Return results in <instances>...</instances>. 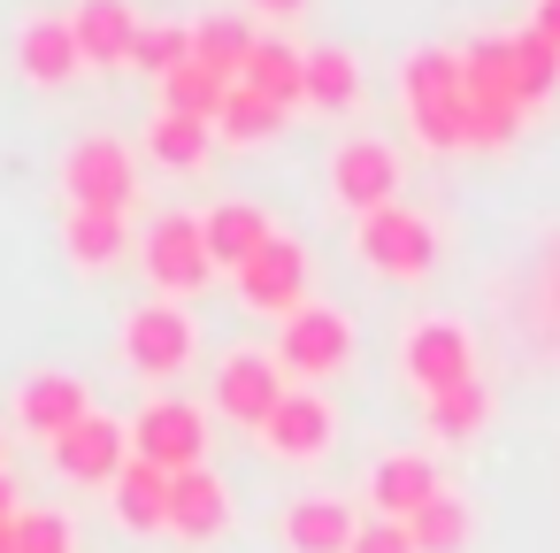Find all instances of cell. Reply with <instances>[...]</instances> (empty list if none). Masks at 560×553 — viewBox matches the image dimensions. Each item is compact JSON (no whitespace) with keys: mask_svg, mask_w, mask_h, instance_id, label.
Here are the masks:
<instances>
[{"mask_svg":"<svg viewBox=\"0 0 560 553\" xmlns=\"http://www.w3.org/2000/svg\"><path fill=\"white\" fill-rule=\"evenodd\" d=\"M192 62V24H139V47H131V70H147L154 85L170 78V70H185Z\"/></svg>","mask_w":560,"mask_h":553,"instance_id":"obj_32","label":"cell"},{"mask_svg":"<svg viewBox=\"0 0 560 553\" xmlns=\"http://www.w3.org/2000/svg\"><path fill=\"white\" fill-rule=\"evenodd\" d=\"M200 231H208V254H215V269H231V277H238V269H246V262H254L269 239H277V223H269L254 200H215V208L200 216Z\"/></svg>","mask_w":560,"mask_h":553,"instance_id":"obj_20","label":"cell"},{"mask_svg":"<svg viewBox=\"0 0 560 553\" xmlns=\"http://www.w3.org/2000/svg\"><path fill=\"white\" fill-rule=\"evenodd\" d=\"M170 530H177L185 545H215V538L231 530V484H223L208 461L170 476Z\"/></svg>","mask_w":560,"mask_h":553,"instance_id":"obj_18","label":"cell"},{"mask_svg":"<svg viewBox=\"0 0 560 553\" xmlns=\"http://www.w3.org/2000/svg\"><path fill=\"white\" fill-rule=\"evenodd\" d=\"M16 553H78V530L62 507H24L16 515Z\"/></svg>","mask_w":560,"mask_h":553,"instance_id":"obj_33","label":"cell"},{"mask_svg":"<svg viewBox=\"0 0 560 553\" xmlns=\"http://www.w3.org/2000/svg\"><path fill=\"white\" fill-rule=\"evenodd\" d=\"M284 392H292V377H284V361H277L269 346H231V354L215 361L208 415H223V423H238V430H261Z\"/></svg>","mask_w":560,"mask_h":553,"instance_id":"obj_5","label":"cell"},{"mask_svg":"<svg viewBox=\"0 0 560 553\" xmlns=\"http://www.w3.org/2000/svg\"><path fill=\"white\" fill-rule=\"evenodd\" d=\"M254 438H261L269 461H323V453L338 446V407H330L323 384H292V392L269 407V423H261Z\"/></svg>","mask_w":560,"mask_h":553,"instance_id":"obj_11","label":"cell"},{"mask_svg":"<svg viewBox=\"0 0 560 553\" xmlns=\"http://www.w3.org/2000/svg\"><path fill=\"white\" fill-rule=\"evenodd\" d=\"M284 116H292V108H277V101L231 85V101H223V116H215V139H231V147H269V139L284 131Z\"/></svg>","mask_w":560,"mask_h":553,"instance_id":"obj_28","label":"cell"},{"mask_svg":"<svg viewBox=\"0 0 560 553\" xmlns=\"http://www.w3.org/2000/svg\"><path fill=\"white\" fill-rule=\"evenodd\" d=\"M369 515H392V522H415L438 492H445V469L422 453V446H384L376 461H369Z\"/></svg>","mask_w":560,"mask_h":553,"instance_id":"obj_12","label":"cell"},{"mask_svg":"<svg viewBox=\"0 0 560 553\" xmlns=\"http://www.w3.org/2000/svg\"><path fill=\"white\" fill-rule=\"evenodd\" d=\"M93 415V392H85V377L78 369H32L24 384H16V430H32V438H62V430H78Z\"/></svg>","mask_w":560,"mask_h":553,"instance_id":"obj_15","label":"cell"},{"mask_svg":"<svg viewBox=\"0 0 560 553\" xmlns=\"http://www.w3.org/2000/svg\"><path fill=\"white\" fill-rule=\"evenodd\" d=\"M353 101H361V62L346 47H307V108L346 116Z\"/></svg>","mask_w":560,"mask_h":553,"instance_id":"obj_26","label":"cell"},{"mask_svg":"<svg viewBox=\"0 0 560 553\" xmlns=\"http://www.w3.org/2000/svg\"><path fill=\"white\" fill-rule=\"evenodd\" d=\"M147 154H154L162 170H200V162L215 154V124L177 116V108H154V124H147Z\"/></svg>","mask_w":560,"mask_h":553,"instance_id":"obj_24","label":"cell"},{"mask_svg":"<svg viewBox=\"0 0 560 553\" xmlns=\"http://www.w3.org/2000/svg\"><path fill=\"white\" fill-rule=\"evenodd\" d=\"M62 208H101V216H131L139 200V154L116 131H85L62 147Z\"/></svg>","mask_w":560,"mask_h":553,"instance_id":"obj_3","label":"cell"},{"mask_svg":"<svg viewBox=\"0 0 560 553\" xmlns=\"http://www.w3.org/2000/svg\"><path fill=\"white\" fill-rule=\"evenodd\" d=\"M307 269H315V262H307V246H300L292 231H277V239L238 269V300H246L254 315H277V323H284L300 300H315V292H307Z\"/></svg>","mask_w":560,"mask_h":553,"instance_id":"obj_13","label":"cell"},{"mask_svg":"<svg viewBox=\"0 0 560 553\" xmlns=\"http://www.w3.org/2000/svg\"><path fill=\"white\" fill-rule=\"evenodd\" d=\"M506 55H514V93H522V108H537V101L560 93V47H545L537 32H514Z\"/></svg>","mask_w":560,"mask_h":553,"instance_id":"obj_31","label":"cell"},{"mask_svg":"<svg viewBox=\"0 0 560 553\" xmlns=\"http://www.w3.org/2000/svg\"><path fill=\"white\" fill-rule=\"evenodd\" d=\"M399 369H407V384L422 400H438V392H453V384L476 377V338L460 323H445V315H422V323L399 331Z\"/></svg>","mask_w":560,"mask_h":553,"instance_id":"obj_10","label":"cell"},{"mask_svg":"<svg viewBox=\"0 0 560 553\" xmlns=\"http://www.w3.org/2000/svg\"><path fill=\"white\" fill-rule=\"evenodd\" d=\"M353 254H361L376 277H430V262H438V223H430L422 208L392 200V208H376V216L353 223Z\"/></svg>","mask_w":560,"mask_h":553,"instance_id":"obj_7","label":"cell"},{"mask_svg":"<svg viewBox=\"0 0 560 553\" xmlns=\"http://www.w3.org/2000/svg\"><path fill=\"white\" fill-rule=\"evenodd\" d=\"M131 216H101V208H62V254L78 269H116L131 254Z\"/></svg>","mask_w":560,"mask_h":553,"instance_id":"obj_22","label":"cell"},{"mask_svg":"<svg viewBox=\"0 0 560 553\" xmlns=\"http://www.w3.org/2000/svg\"><path fill=\"white\" fill-rule=\"evenodd\" d=\"M16 78L24 85H70V78H85V47H78V24L70 16H55V9H39V16H24L16 24Z\"/></svg>","mask_w":560,"mask_h":553,"instance_id":"obj_14","label":"cell"},{"mask_svg":"<svg viewBox=\"0 0 560 553\" xmlns=\"http://www.w3.org/2000/svg\"><path fill=\"white\" fill-rule=\"evenodd\" d=\"M24 507H16V484H9V469H0V522H16Z\"/></svg>","mask_w":560,"mask_h":553,"instance_id":"obj_37","label":"cell"},{"mask_svg":"<svg viewBox=\"0 0 560 553\" xmlns=\"http://www.w3.org/2000/svg\"><path fill=\"white\" fill-rule=\"evenodd\" d=\"M223 101H231V78H215L208 62H185V70H170V78H162V108H177V116L215 124V116H223Z\"/></svg>","mask_w":560,"mask_h":553,"instance_id":"obj_29","label":"cell"},{"mask_svg":"<svg viewBox=\"0 0 560 553\" xmlns=\"http://www.w3.org/2000/svg\"><path fill=\"white\" fill-rule=\"evenodd\" d=\"M491 407H499V400H491V384H483V377H468V384H453V392L422 400L430 430H438V438H453V446H460V438H476V430L491 423Z\"/></svg>","mask_w":560,"mask_h":553,"instance_id":"obj_27","label":"cell"},{"mask_svg":"<svg viewBox=\"0 0 560 553\" xmlns=\"http://www.w3.org/2000/svg\"><path fill=\"white\" fill-rule=\"evenodd\" d=\"M47 453H55V469H62L70 484H116V469L131 461V423H116V415L93 407V415H85L78 430H62Z\"/></svg>","mask_w":560,"mask_h":553,"instance_id":"obj_16","label":"cell"},{"mask_svg":"<svg viewBox=\"0 0 560 553\" xmlns=\"http://www.w3.org/2000/svg\"><path fill=\"white\" fill-rule=\"evenodd\" d=\"M0 461H9V430H0Z\"/></svg>","mask_w":560,"mask_h":553,"instance_id":"obj_39","label":"cell"},{"mask_svg":"<svg viewBox=\"0 0 560 553\" xmlns=\"http://www.w3.org/2000/svg\"><path fill=\"white\" fill-rule=\"evenodd\" d=\"M269 354L284 361V377L323 384V377H338V369L353 361V315L330 308V300H300V308L277 323V346H269Z\"/></svg>","mask_w":560,"mask_h":553,"instance_id":"obj_4","label":"cell"},{"mask_svg":"<svg viewBox=\"0 0 560 553\" xmlns=\"http://www.w3.org/2000/svg\"><path fill=\"white\" fill-rule=\"evenodd\" d=\"M238 85L261 93V101H277V108H300V101H307V47H292V39H254Z\"/></svg>","mask_w":560,"mask_h":553,"instance_id":"obj_21","label":"cell"},{"mask_svg":"<svg viewBox=\"0 0 560 553\" xmlns=\"http://www.w3.org/2000/svg\"><path fill=\"white\" fill-rule=\"evenodd\" d=\"M116 346H124V369H131V377H147L154 392H170V377H185V369L200 361V323H192L185 300L154 292V300H139V308L124 315Z\"/></svg>","mask_w":560,"mask_h":553,"instance_id":"obj_2","label":"cell"},{"mask_svg":"<svg viewBox=\"0 0 560 553\" xmlns=\"http://www.w3.org/2000/svg\"><path fill=\"white\" fill-rule=\"evenodd\" d=\"M399 185H407V177H399V154H392L376 131H346V139L330 147V200L353 208V223L376 216V208H392Z\"/></svg>","mask_w":560,"mask_h":553,"instance_id":"obj_8","label":"cell"},{"mask_svg":"<svg viewBox=\"0 0 560 553\" xmlns=\"http://www.w3.org/2000/svg\"><path fill=\"white\" fill-rule=\"evenodd\" d=\"M346 553H415V530L392 522V515H361V530H353Z\"/></svg>","mask_w":560,"mask_h":553,"instance_id":"obj_34","label":"cell"},{"mask_svg":"<svg viewBox=\"0 0 560 553\" xmlns=\"http://www.w3.org/2000/svg\"><path fill=\"white\" fill-rule=\"evenodd\" d=\"M407 530H415V553H460V545H468V530H476V515H468V499L445 484V492H438Z\"/></svg>","mask_w":560,"mask_h":553,"instance_id":"obj_30","label":"cell"},{"mask_svg":"<svg viewBox=\"0 0 560 553\" xmlns=\"http://www.w3.org/2000/svg\"><path fill=\"white\" fill-rule=\"evenodd\" d=\"M353 530H361V515L338 492H300V499L277 507V545L284 553H346Z\"/></svg>","mask_w":560,"mask_h":553,"instance_id":"obj_17","label":"cell"},{"mask_svg":"<svg viewBox=\"0 0 560 553\" xmlns=\"http://www.w3.org/2000/svg\"><path fill=\"white\" fill-rule=\"evenodd\" d=\"M254 39H261V32H254L246 16H200V24H192V62H208L215 78H231V85H238V70H246Z\"/></svg>","mask_w":560,"mask_h":553,"instance_id":"obj_25","label":"cell"},{"mask_svg":"<svg viewBox=\"0 0 560 553\" xmlns=\"http://www.w3.org/2000/svg\"><path fill=\"white\" fill-rule=\"evenodd\" d=\"M0 553H16V522H0Z\"/></svg>","mask_w":560,"mask_h":553,"instance_id":"obj_38","label":"cell"},{"mask_svg":"<svg viewBox=\"0 0 560 553\" xmlns=\"http://www.w3.org/2000/svg\"><path fill=\"white\" fill-rule=\"evenodd\" d=\"M116 522H131V530H170V469H154V461H124L116 469Z\"/></svg>","mask_w":560,"mask_h":553,"instance_id":"obj_23","label":"cell"},{"mask_svg":"<svg viewBox=\"0 0 560 553\" xmlns=\"http://www.w3.org/2000/svg\"><path fill=\"white\" fill-rule=\"evenodd\" d=\"M208 407L200 400H185V392H154L139 415H131V453L139 461H154V469H200L208 461Z\"/></svg>","mask_w":560,"mask_h":553,"instance_id":"obj_6","label":"cell"},{"mask_svg":"<svg viewBox=\"0 0 560 553\" xmlns=\"http://www.w3.org/2000/svg\"><path fill=\"white\" fill-rule=\"evenodd\" d=\"M139 262H147L154 292H170V300H192V292L215 277V254H208V231H200V216H177V208L147 223V239H139Z\"/></svg>","mask_w":560,"mask_h":553,"instance_id":"obj_9","label":"cell"},{"mask_svg":"<svg viewBox=\"0 0 560 553\" xmlns=\"http://www.w3.org/2000/svg\"><path fill=\"white\" fill-rule=\"evenodd\" d=\"M246 9H254V16H300L307 0H246Z\"/></svg>","mask_w":560,"mask_h":553,"instance_id":"obj_36","label":"cell"},{"mask_svg":"<svg viewBox=\"0 0 560 553\" xmlns=\"http://www.w3.org/2000/svg\"><path fill=\"white\" fill-rule=\"evenodd\" d=\"M399 101H407V124L422 147H438V154L468 147V70L453 47H415L399 62Z\"/></svg>","mask_w":560,"mask_h":553,"instance_id":"obj_1","label":"cell"},{"mask_svg":"<svg viewBox=\"0 0 560 553\" xmlns=\"http://www.w3.org/2000/svg\"><path fill=\"white\" fill-rule=\"evenodd\" d=\"M70 24H78L85 70H124L131 47H139V9H131V0H78Z\"/></svg>","mask_w":560,"mask_h":553,"instance_id":"obj_19","label":"cell"},{"mask_svg":"<svg viewBox=\"0 0 560 553\" xmlns=\"http://www.w3.org/2000/svg\"><path fill=\"white\" fill-rule=\"evenodd\" d=\"M529 32H537L545 47H560V0H537V16H529Z\"/></svg>","mask_w":560,"mask_h":553,"instance_id":"obj_35","label":"cell"}]
</instances>
